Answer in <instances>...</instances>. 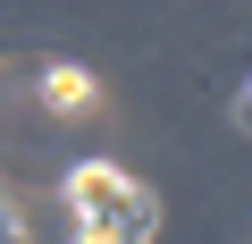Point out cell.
I'll return each instance as SVG.
<instances>
[{
	"mask_svg": "<svg viewBox=\"0 0 252 244\" xmlns=\"http://www.w3.org/2000/svg\"><path fill=\"white\" fill-rule=\"evenodd\" d=\"M67 219H76V244H152L160 202L118 160H76L67 169Z\"/></svg>",
	"mask_w": 252,
	"mask_h": 244,
	"instance_id": "6da1fadb",
	"label": "cell"
},
{
	"mask_svg": "<svg viewBox=\"0 0 252 244\" xmlns=\"http://www.w3.org/2000/svg\"><path fill=\"white\" fill-rule=\"evenodd\" d=\"M42 101H51L59 118H76V109H93V101H101V84H93L84 68H67V59H59V68H42Z\"/></svg>",
	"mask_w": 252,
	"mask_h": 244,
	"instance_id": "7a4b0ae2",
	"label": "cell"
},
{
	"mask_svg": "<svg viewBox=\"0 0 252 244\" xmlns=\"http://www.w3.org/2000/svg\"><path fill=\"white\" fill-rule=\"evenodd\" d=\"M235 127H244V135H252V84H244V93H235Z\"/></svg>",
	"mask_w": 252,
	"mask_h": 244,
	"instance_id": "3957f363",
	"label": "cell"
}]
</instances>
